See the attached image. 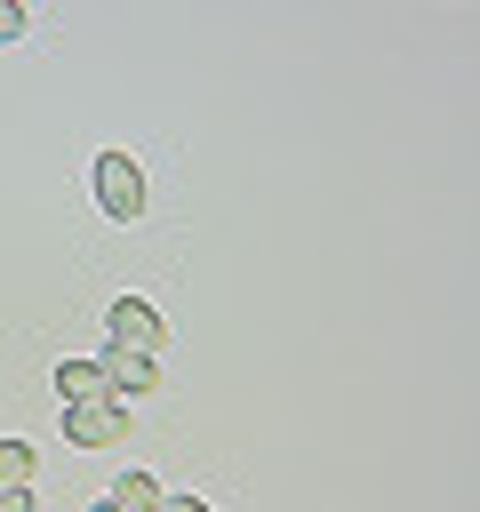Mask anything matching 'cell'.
Wrapping results in <instances>:
<instances>
[{"label": "cell", "instance_id": "1", "mask_svg": "<svg viewBox=\"0 0 480 512\" xmlns=\"http://www.w3.org/2000/svg\"><path fill=\"white\" fill-rule=\"evenodd\" d=\"M88 184H96V208H104L112 224H136V216H144V168H136L128 152H104V160L88 168Z\"/></svg>", "mask_w": 480, "mask_h": 512}, {"label": "cell", "instance_id": "2", "mask_svg": "<svg viewBox=\"0 0 480 512\" xmlns=\"http://www.w3.org/2000/svg\"><path fill=\"white\" fill-rule=\"evenodd\" d=\"M64 440H72V448H112V440H128V400H64Z\"/></svg>", "mask_w": 480, "mask_h": 512}, {"label": "cell", "instance_id": "3", "mask_svg": "<svg viewBox=\"0 0 480 512\" xmlns=\"http://www.w3.org/2000/svg\"><path fill=\"white\" fill-rule=\"evenodd\" d=\"M104 328H112V344H128V352H152V344H160V312H152L144 296H120V304L104 312Z\"/></svg>", "mask_w": 480, "mask_h": 512}, {"label": "cell", "instance_id": "4", "mask_svg": "<svg viewBox=\"0 0 480 512\" xmlns=\"http://www.w3.org/2000/svg\"><path fill=\"white\" fill-rule=\"evenodd\" d=\"M96 368H104V384H112V400H144V392L160 384V376H152V352H128V344H112V352H104Z\"/></svg>", "mask_w": 480, "mask_h": 512}, {"label": "cell", "instance_id": "5", "mask_svg": "<svg viewBox=\"0 0 480 512\" xmlns=\"http://www.w3.org/2000/svg\"><path fill=\"white\" fill-rule=\"evenodd\" d=\"M56 392H64V400H112V384H104L96 360H64V368H56Z\"/></svg>", "mask_w": 480, "mask_h": 512}, {"label": "cell", "instance_id": "6", "mask_svg": "<svg viewBox=\"0 0 480 512\" xmlns=\"http://www.w3.org/2000/svg\"><path fill=\"white\" fill-rule=\"evenodd\" d=\"M112 496H120L128 512H160V480H152V472H128V480H120Z\"/></svg>", "mask_w": 480, "mask_h": 512}, {"label": "cell", "instance_id": "7", "mask_svg": "<svg viewBox=\"0 0 480 512\" xmlns=\"http://www.w3.org/2000/svg\"><path fill=\"white\" fill-rule=\"evenodd\" d=\"M32 480V448L24 440H0V488H24Z\"/></svg>", "mask_w": 480, "mask_h": 512}, {"label": "cell", "instance_id": "8", "mask_svg": "<svg viewBox=\"0 0 480 512\" xmlns=\"http://www.w3.org/2000/svg\"><path fill=\"white\" fill-rule=\"evenodd\" d=\"M24 32V0H0V40H16Z\"/></svg>", "mask_w": 480, "mask_h": 512}, {"label": "cell", "instance_id": "9", "mask_svg": "<svg viewBox=\"0 0 480 512\" xmlns=\"http://www.w3.org/2000/svg\"><path fill=\"white\" fill-rule=\"evenodd\" d=\"M160 512H216V504H200V496H160Z\"/></svg>", "mask_w": 480, "mask_h": 512}, {"label": "cell", "instance_id": "10", "mask_svg": "<svg viewBox=\"0 0 480 512\" xmlns=\"http://www.w3.org/2000/svg\"><path fill=\"white\" fill-rule=\"evenodd\" d=\"M0 512H32V496L24 488H0Z\"/></svg>", "mask_w": 480, "mask_h": 512}, {"label": "cell", "instance_id": "11", "mask_svg": "<svg viewBox=\"0 0 480 512\" xmlns=\"http://www.w3.org/2000/svg\"><path fill=\"white\" fill-rule=\"evenodd\" d=\"M88 512H128V504H120V496H96V504H88Z\"/></svg>", "mask_w": 480, "mask_h": 512}]
</instances>
